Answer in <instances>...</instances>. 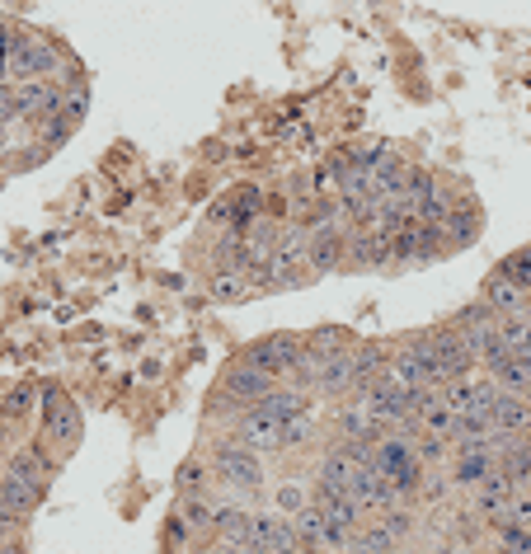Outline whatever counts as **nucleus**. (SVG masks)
<instances>
[{"label": "nucleus", "mask_w": 531, "mask_h": 554, "mask_svg": "<svg viewBox=\"0 0 531 554\" xmlns=\"http://www.w3.org/2000/svg\"><path fill=\"white\" fill-rule=\"evenodd\" d=\"M76 118L66 113V108H57V113H47L43 123H33V141H38V151H57V146H66V141L76 137Z\"/></svg>", "instance_id": "14"}, {"label": "nucleus", "mask_w": 531, "mask_h": 554, "mask_svg": "<svg viewBox=\"0 0 531 554\" xmlns=\"http://www.w3.org/2000/svg\"><path fill=\"white\" fill-rule=\"evenodd\" d=\"M179 517L188 522L193 536H212V517H217V503H212V493H179Z\"/></svg>", "instance_id": "15"}, {"label": "nucleus", "mask_w": 531, "mask_h": 554, "mask_svg": "<svg viewBox=\"0 0 531 554\" xmlns=\"http://www.w3.org/2000/svg\"><path fill=\"white\" fill-rule=\"evenodd\" d=\"M62 71V52L38 38V33H24L15 29L10 33V66H5V76L10 80H52Z\"/></svg>", "instance_id": "3"}, {"label": "nucleus", "mask_w": 531, "mask_h": 554, "mask_svg": "<svg viewBox=\"0 0 531 554\" xmlns=\"http://www.w3.org/2000/svg\"><path fill=\"white\" fill-rule=\"evenodd\" d=\"M306 503H311V484L287 479V484H278V489H273V512H278V517H297Z\"/></svg>", "instance_id": "22"}, {"label": "nucleus", "mask_w": 531, "mask_h": 554, "mask_svg": "<svg viewBox=\"0 0 531 554\" xmlns=\"http://www.w3.org/2000/svg\"><path fill=\"white\" fill-rule=\"evenodd\" d=\"M273 376H264V371H254L245 367V362H235V367H226V376L217 381V400L231 409V414H245L250 404H259L273 390Z\"/></svg>", "instance_id": "5"}, {"label": "nucleus", "mask_w": 531, "mask_h": 554, "mask_svg": "<svg viewBox=\"0 0 531 554\" xmlns=\"http://www.w3.org/2000/svg\"><path fill=\"white\" fill-rule=\"evenodd\" d=\"M376 517H381V526H386V531H391V536L400 540V545H405V540H414V536H419V517L409 512V503H395V508L376 512Z\"/></svg>", "instance_id": "23"}, {"label": "nucleus", "mask_w": 531, "mask_h": 554, "mask_svg": "<svg viewBox=\"0 0 531 554\" xmlns=\"http://www.w3.org/2000/svg\"><path fill=\"white\" fill-rule=\"evenodd\" d=\"M494 428L513 432V437H531V400L527 395L499 390V400H494Z\"/></svg>", "instance_id": "11"}, {"label": "nucleus", "mask_w": 531, "mask_h": 554, "mask_svg": "<svg viewBox=\"0 0 531 554\" xmlns=\"http://www.w3.org/2000/svg\"><path fill=\"white\" fill-rule=\"evenodd\" d=\"M494 268H499L508 282H517V287L531 296V245H527V249H513V254H503Z\"/></svg>", "instance_id": "26"}, {"label": "nucleus", "mask_w": 531, "mask_h": 554, "mask_svg": "<svg viewBox=\"0 0 531 554\" xmlns=\"http://www.w3.org/2000/svg\"><path fill=\"white\" fill-rule=\"evenodd\" d=\"M301 357H306V343H301V334H292V329H278V334H264V339H254L245 353H240V362L254 371H264V376H273V381H292L301 367Z\"/></svg>", "instance_id": "2"}, {"label": "nucleus", "mask_w": 531, "mask_h": 554, "mask_svg": "<svg viewBox=\"0 0 531 554\" xmlns=\"http://www.w3.org/2000/svg\"><path fill=\"white\" fill-rule=\"evenodd\" d=\"M414 447V456H419L423 470H442V461H452V447H447V437H438V432H423L409 442Z\"/></svg>", "instance_id": "20"}, {"label": "nucleus", "mask_w": 531, "mask_h": 554, "mask_svg": "<svg viewBox=\"0 0 531 554\" xmlns=\"http://www.w3.org/2000/svg\"><path fill=\"white\" fill-rule=\"evenodd\" d=\"M485 376H494V385L508 390V395H527V400H531V367L517 353L508 357V362H499L494 371H485Z\"/></svg>", "instance_id": "16"}, {"label": "nucleus", "mask_w": 531, "mask_h": 554, "mask_svg": "<svg viewBox=\"0 0 531 554\" xmlns=\"http://www.w3.org/2000/svg\"><path fill=\"white\" fill-rule=\"evenodd\" d=\"M174 484H179V493H207L212 489V470H207L203 456H188V461L179 465V479H174Z\"/></svg>", "instance_id": "27"}, {"label": "nucleus", "mask_w": 531, "mask_h": 554, "mask_svg": "<svg viewBox=\"0 0 531 554\" xmlns=\"http://www.w3.org/2000/svg\"><path fill=\"white\" fill-rule=\"evenodd\" d=\"M480 301H485L494 315H517V310H531V296L522 292L517 282H508L499 268L485 277V292H480Z\"/></svg>", "instance_id": "9"}, {"label": "nucleus", "mask_w": 531, "mask_h": 554, "mask_svg": "<svg viewBox=\"0 0 531 554\" xmlns=\"http://www.w3.org/2000/svg\"><path fill=\"white\" fill-rule=\"evenodd\" d=\"M344 249H348V226L344 221L315 226V231H306V268H311L315 277L339 273V268H344Z\"/></svg>", "instance_id": "7"}, {"label": "nucleus", "mask_w": 531, "mask_h": 554, "mask_svg": "<svg viewBox=\"0 0 531 554\" xmlns=\"http://www.w3.org/2000/svg\"><path fill=\"white\" fill-rule=\"evenodd\" d=\"M0 451H5V409H0Z\"/></svg>", "instance_id": "35"}, {"label": "nucleus", "mask_w": 531, "mask_h": 554, "mask_svg": "<svg viewBox=\"0 0 531 554\" xmlns=\"http://www.w3.org/2000/svg\"><path fill=\"white\" fill-rule=\"evenodd\" d=\"M0 554H19V550H15V545H10V540H5V545H0Z\"/></svg>", "instance_id": "36"}, {"label": "nucleus", "mask_w": 531, "mask_h": 554, "mask_svg": "<svg viewBox=\"0 0 531 554\" xmlns=\"http://www.w3.org/2000/svg\"><path fill=\"white\" fill-rule=\"evenodd\" d=\"M320 512H325L329 522L348 526V531H358V526L367 522V512L358 508V498H348V493H339V498H329V503H320Z\"/></svg>", "instance_id": "24"}, {"label": "nucleus", "mask_w": 531, "mask_h": 554, "mask_svg": "<svg viewBox=\"0 0 531 554\" xmlns=\"http://www.w3.org/2000/svg\"><path fill=\"white\" fill-rule=\"evenodd\" d=\"M207 292H212V301H221V306H240V301L254 296V282L240 273V268H217L212 282H207Z\"/></svg>", "instance_id": "13"}, {"label": "nucleus", "mask_w": 531, "mask_h": 554, "mask_svg": "<svg viewBox=\"0 0 531 554\" xmlns=\"http://www.w3.org/2000/svg\"><path fill=\"white\" fill-rule=\"evenodd\" d=\"M231 437H235V442H240L245 451H254V456H278V423H273V418H259L254 409L235 414Z\"/></svg>", "instance_id": "8"}, {"label": "nucleus", "mask_w": 531, "mask_h": 554, "mask_svg": "<svg viewBox=\"0 0 531 554\" xmlns=\"http://www.w3.org/2000/svg\"><path fill=\"white\" fill-rule=\"evenodd\" d=\"M15 118H19V113H15V85H10V80H0V123L10 127Z\"/></svg>", "instance_id": "32"}, {"label": "nucleus", "mask_w": 531, "mask_h": 554, "mask_svg": "<svg viewBox=\"0 0 531 554\" xmlns=\"http://www.w3.org/2000/svg\"><path fill=\"white\" fill-rule=\"evenodd\" d=\"M297 550H301V536H297V526H292V517H273L264 554H297Z\"/></svg>", "instance_id": "28"}, {"label": "nucleus", "mask_w": 531, "mask_h": 554, "mask_svg": "<svg viewBox=\"0 0 531 554\" xmlns=\"http://www.w3.org/2000/svg\"><path fill=\"white\" fill-rule=\"evenodd\" d=\"M38 498H43V489H38V484H29V479H19V475H0V503H5V512H10V517L29 522L33 508H38Z\"/></svg>", "instance_id": "12"}, {"label": "nucleus", "mask_w": 531, "mask_h": 554, "mask_svg": "<svg viewBox=\"0 0 531 554\" xmlns=\"http://www.w3.org/2000/svg\"><path fill=\"white\" fill-rule=\"evenodd\" d=\"M292 526H297V536H301V545H320V536H325V512L315 508V503H306V508L292 517Z\"/></svg>", "instance_id": "29"}, {"label": "nucleus", "mask_w": 531, "mask_h": 554, "mask_svg": "<svg viewBox=\"0 0 531 554\" xmlns=\"http://www.w3.org/2000/svg\"><path fill=\"white\" fill-rule=\"evenodd\" d=\"M442 235H447V254H461V249H470L485 235V207L470 193V184H461V198H456V207L442 221Z\"/></svg>", "instance_id": "6"}, {"label": "nucleus", "mask_w": 531, "mask_h": 554, "mask_svg": "<svg viewBox=\"0 0 531 554\" xmlns=\"http://www.w3.org/2000/svg\"><path fill=\"white\" fill-rule=\"evenodd\" d=\"M499 470L513 479L517 489H527V484H531V437H522L513 451H503V456H499Z\"/></svg>", "instance_id": "21"}, {"label": "nucleus", "mask_w": 531, "mask_h": 554, "mask_svg": "<svg viewBox=\"0 0 531 554\" xmlns=\"http://www.w3.org/2000/svg\"><path fill=\"white\" fill-rule=\"evenodd\" d=\"M38 423H43L38 437H43L57 456H66V451L80 442V409H76L71 395L57 390V385H47V390H43V418H38Z\"/></svg>", "instance_id": "4"}, {"label": "nucleus", "mask_w": 531, "mask_h": 554, "mask_svg": "<svg viewBox=\"0 0 531 554\" xmlns=\"http://www.w3.org/2000/svg\"><path fill=\"white\" fill-rule=\"evenodd\" d=\"M452 470H442V475H447V484H452V489H475V484H480V479L489 475V470H494V451H461V456H452Z\"/></svg>", "instance_id": "10"}, {"label": "nucleus", "mask_w": 531, "mask_h": 554, "mask_svg": "<svg viewBox=\"0 0 531 554\" xmlns=\"http://www.w3.org/2000/svg\"><path fill=\"white\" fill-rule=\"evenodd\" d=\"M5 151H10V127L0 123V160H5Z\"/></svg>", "instance_id": "34"}, {"label": "nucleus", "mask_w": 531, "mask_h": 554, "mask_svg": "<svg viewBox=\"0 0 531 554\" xmlns=\"http://www.w3.org/2000/svg\"><path fill=\"white\" fill-rule=\"evenodd\" d=\"M315 437V418L311 414H297V418H287V423H278V451H301V447H311Z\"/></svg>", "instance_id": "19"}, {"label": "nucleus", "mask_w": 531, "mask_h": 554, "mask_svg": "<svg viewBox=\"0 0 531 554\" xmlns=\"http://www.w3.org/2000/svg\"><path fill=\"white\" fill-rule=\"evenodd\" d=\"M447 254V235L442 226H414V249H409V263L423 268V263H438Z\"/></svg>", "instance_id": "17"}, {"label": "nucleus", "mask_w": 531, "mask_h": 554, "mask_svg": "<svg viewBox=\"0 0 531 554\" xmlns=\"http://www.w3.org/2000/svg\"><path fill=\"white\" fill-rule=\"evenodd\" d=\"M203 461H207V470H212V484L240 493V498H259V493L268 489V465H264V456L245 451L231 437V432L207 442V456H203Z\"/></svg>", "instance_id": "1"}, {"label": "nucleus", "mask_w": 531, "mask_h": 554, "mask_svg": "<svg viewBox=\"0 0 531 554\" xmlns=\"http://www.w3.org/2000/svg\"><path fill=\"white\" fill-rule=\"evenodd\" d=\"M494 329H499V339L508 343V353H527V348H531V310L494 315Z\"/></svg>", "instance_id": "18"}, {"label": "nucleus", "mask_w": 531, "mask_h": 554, "mask_svg": "<svg viewBox=\"0 0 531 554\" xmlns=\"http://www.w3.org/2000/svg\"><path fill=\"white\" fill-rule=\"evenodd\" d=\"M438 179H442V174H433V170H423V165H414V170H409V179H405V188H400V193H405V198L414 202V207H419L423 198H433V188H438Z\"/></svg>", "instance_id": "30"}, {"label": "nucleus", "mask_w": 531, "mask_h": 554, "mask_svg": "<svg viewBox=\"0 0 531 554\" xmlns=\"http://www.w3.org/2000/svg\"><path fill=\"white\" fill-rule=\"evenodd\" d=\"M456 423H461V414H456V409H447L442 400H433V404H428V409L419 414V428H423V432H438V437H447V442H452Z\"/></svg>", "instance_id": "25"}, {"label": "nucleus", "mask_w": 531, "mask_h": 554, "mask_svg": "<svg viewBox=\"0 0 531 554\" xmlns=\"http://www.w3.org/2000/svg\"><path fill=\"white\" fill-rule=\"evenodd\" d=\"M0 409H5V423H24L33 409V385H19V390H10L5 400H0Z\"/></svg>", "instance_id": "31"}, {"label": "nucleus", "mask_w": 531, "mask_h": 554, "mask_svg": "<svg viewBox=\"0 0 531 554\" xmlns=\"http://www.w3.org/2000/svg\"><path fill=\"white\" fill-rule=\"evenodd\" d=\"M428 554H470V550H461V545H452V540H447V545H433Z\"/></svg>", "instance_id": "33"}, {"label": "nucleus", "mask_w": 531, "mask_h": 554, "mask_svg": "<svg viewBox=\"0 0 531 554\" xmlns=\"http://www.w3.org/2000/svg\"><path fill=\"white\" fill-rule=\"evenodd\" d=\"M527 489H531V484H527Z\"/></svg>", "instance_id": "37"}]
</instances>
